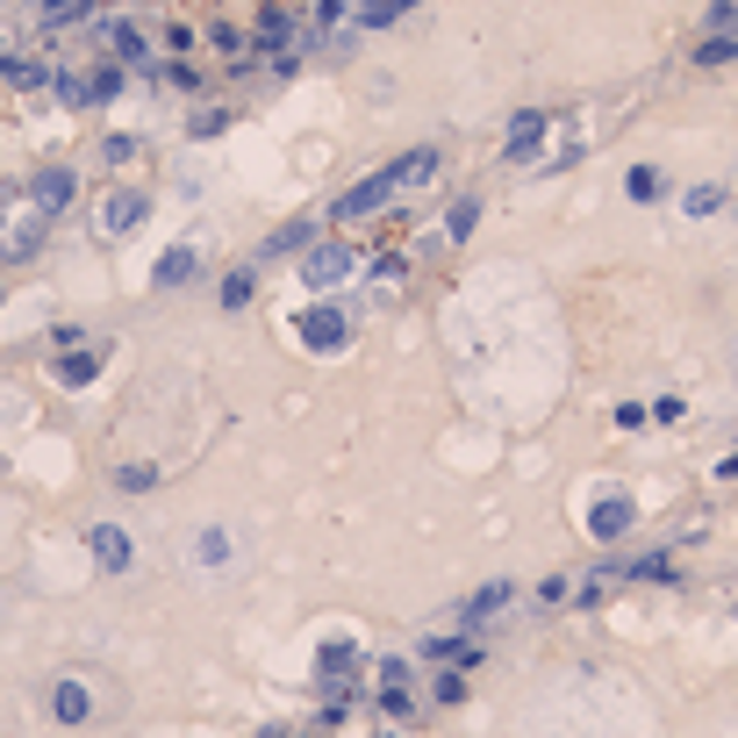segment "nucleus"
Returning <instances> with one entry per match:
<instances>
[{"label":"nucleus","mask_w":738,"mask_h":738,"mask_svg":"<svg viewBox=\"0 0 738 738\" xmlns=\"http://www.w3.org/2000/svg\"><path fill=\"white\" fill-rule=\"evenodd\" d=\"M151 223V194L144 187H108L101 201H94V230H101V237H137V230Z\"/></svg>","instance_id":"obj_2"},{"label":"nucleus","mask_w":738,"mask_h":738,"mask_svg":"<svg viewBox=\"0 0 738 738\" xmlns=\"http://www.w3.org/2000/svg\"><path fill=\"white\" fill-rule=\"evenodd\" d=\"M0 230H8V223H0Z\"/></svg>","instance_id":"obj_40"},{"label":"nucleus","mask_w":738,"mask_h":738,"mask_svg":"<svg viewBox=\"0 0 738 738\" xmlns=\"http://www.w3.org/2000/svg\"><path fill=\"white\" fill-rule=\"evenodd\" d=\"M44 710H51V724L79 731V724L94 717V681H86V674H58V681H51V696H44Z\"/></svg>","instance_id":"obj_5"},{"label":"nucleus","mask_w":738,"mask_h":738,"mask_svg":"<svg viewBox=\"0 0 738 738\" xmlns=\"http://www.w3.org/2000/svg\"><path fill=\"white\" fill-rule=\"evenodd\" d=\"M473 223H481V194H459V201L445 208V237L466 244V237H473Z\"/></svg>","instance_id":"obj_18"},{"label":"nucleus","mask_w":738,"mask_h":738,"mask_svg":"<svg viewBox=\"0 0 738 738\" xmlns=\"http://www.w3.org/2000/svg\"><path fill=\"white\" fill-rule=\"evenodd\" d=\"M388 165H395L402 187H430V180H438V165H445V151H438V144H416V151L388 158Z\"/></svg>","instance_id":"obj_11"},{"label":"nucleus","mask_w":738,"mask_h":738,"mask_svg":"<svg viewBox=\"0 0 738 738\" xmlns=\"http://www.w3.org/2000/svg\"><path fill=\"white\" fill-rule=\"evenodd\" d=\"M352 667H359V638H352V631L323 638V653H316V681H344Z\"/></svg>","instance_id":"obj_13"},{"label":"nucleus","mask_w":738,"mask_h":738,"mask_svg":"<svg viewBox=\"0 0 738 738\" xmlns=\"http://www.w3.org/2000/svg\"><path fill=\"white\" fill-rule=\"evenodd\" d=\"M352 266H359V251H352L344 237H316L309 251H302V287L330 294V287H344V280H352Z\"/></svg>","instance_id":"obj_4"},{"label":"nucleus","mask_w":738,"mask_h":738,"mask_svg":"<svg viewBox=\"0 0 738 738\" xmlns=\"http://www.w3.org/2000/svg\"><path fill=\"white\" fill-rule=\"evenodd\" d=\"M710 29H738V0H710Z\"/></svg>","instance_id":"obj_34"},{"label":"nucleus","mask_w":738,"mask_h":738,"mask_svg":"<svg viewBox=\"0 0 738 738\" xmlns=\"http://www.w3.org/2000/svg\"><path fill=\"white\" fill-rule=\"evenodd\" d=\"M316 244V223H287V230H273V237L258 244V258H266V266H273V258H302Z\"/></svg>","instance_id":"obj_16"},{"label":"nucleus","mask_w":738,"mask_h":738,"mask_svg":"<svg viewBox=\"0 0 738 738\" xmlns=\"http://www.w3.org/2000/svg\"><path fill=\"white\" fill-rule=\"evenodd\" d=\"M223 122H230V115H223V108H201V115H194V122H187V137H223Z\"/></svg>","instance_id":"obj_33"},{"label":"nucleus","mask_w":738,"mask_h":738,"mask_svg":"<svg viewBox=\"0 0 738 738\" xmlns=\"http://www.w3.org/2000/svg\"><path fill=\"white\" fill-rule=\"evenodd\" d=\"M294 337L309 344L316 359H337L344 344H352V316H344V309H337V302H330V294H316L309 309L294 316Z\"/></svg>","instance_id":"obj_1"},{"label":"nucleus","mask_w":738,"mask_h":738,"mask_svg":"<svg viewBox=\"0 0 738 738\" xmlns=\"http://www.w3.org/2000/svg\"><path fill=\"white\" fill-rule=\"evenodd\" d=\"M101 158H108V165H130V158H137V144H130V137H108Z\"/></svg>","instance_id":"obj_35"},{"label":"nucleus","mask_w":738,"mask_h":738,"mask_svg":"<svg viewBox=\"0 0 738 738\" xmlns=\"http://www.w3.org/2000/svg\"><path fill=\"white\" fill-rule=\"evenodd\" d=\"M72 194H79V172H72V165H44L29 180V208H36V216H65Z\"/></svg>","instance_id":"obj_8"},{"label":"nucleus","mask_w":738,"mask_h":738,"mask_svg":"<svg viewBox=\"0 0 738 738\" xmlns=\"http://www.w3.org/2000/svg\"><path fill=\"white\" fill-rule=\"evenodd\" d=\"M258 36L273 44V51H266V58H280V44H287V36H294V15H287V8H266V15H258Z\"/></svg>","instance_id":"obj_24"},{"label":"nucleus","mask_w":738,"mask_h":738,"mask_svg":"<svg viewBox=\"0 0 738 738\" xmlns=\"http://www.w3.org/2000/svg\"><path fill=\"white\" fill-rule=\"evenodd\" d=\"M58 101H65V108H94V101H86V79H79V72H58Z\"/></svg>","instance_id":"obj_32"},{"label":"nucleus","mask_w":738,"mask_h":738,"mask_svg":"<svg viewBox=\"0 0 738 738\" xmlns=\"http://www.w3.org/2000/svg\"><path fill=\"white\" fill-rule=\"evenodd\" d=\"M402 280H409V258H395V251H388V258H373V294H395Z\"/></svg>","instance_id":"obj_26"},{"label":"nucleus","mask_w":738,"mask_h":738,"mask_svg":"<svg viewBox=\"0 0 738 738\" xmlns=\"http://www.w3.org/2000/svg\"><path fill=\"white\" fill-rule=\"evenodd\" d=\"M373 703L388 710V717H409V710H416V688L409 681H388V688H373Z\"/></svg>","instance_id":"obj_27"},{"label":"nucleus","mask_w":738,"mask_h":738,"mask_svg":"<svg viewBox=\"0 0 738 738\" xmlns=\"http://www.w3.org/2000/svg\"><path fill=\"white\" fill-rule=\"evenodd\" d=\"M631 524H638V502H631V495H617V488L588 502V538H602V545H617V538L631 531Z\"/></svg>","instance_id":"obj_7"},{"label":"nucleus","mask_w":738,"mask_h":738,"mask_svg":"<svg viewBox=\"0 0 738 738\" xmlns=\"http://www.w3.org/2000/svg\"><path fill=\"white\" fill-rule=\"evenodd\" d=\"M402 194V180H395V165H380V172H366L359 187H344L337 201H330V223H366V216H380V208Z\"/></svg>","instance_id":"obj_3"},{"label":"nucleus","mask_w":738,"mask_h":738,"mask_svg":"<svg viewBox=\"0 0 738 738\" xmlns=\"http://www.w3.org/2000/svg\"><path fill=\"white\" fill-rule=\"evenodd\" d=\"M624 187H631V201H660V194H667V180H660V165H631V180H624Z\"/></svg>","instance_id":"obj_28"},{"label":"nucleus","mask_w":738,"mask_h":738,"mask_svg":"<svg viewBox=\"0 0 738 738\" xmlns=\"http://www.w3.org/2000/svg\"><path fill=\"white\" fill-rule=\"evenodd\" d=\"M86 15H94V0H51V8H44L51 29H72V22H86Z\"/></svg>","instance_id":"obj_30"},{"label":"nucleus","mask_w":738,"mask_h":738,"mask_svg":"<svg viewBox=\"0 0 738 738\" xmlns=\"http://www.w3.org/2000/svg\"><path fill=\"white\" fill-rule=\"evenodd\" d=\"M430 696H438V703H466V674H459V667H445L438 681H430Z\"/></svg>","instance_id":"obj_31"},{"label":"nucleus","mask_w":738,"mask_h":738,"mask_svg":"<svg viewBox=\"0 0 738 738\" xmlns=\"http://www.w3.org/2000/svg\"><path fill=\"white\" fill-rule=\"evenodd\" d=\"M230 559H237L230 531H223V524H201V531H194V567H201V574H223Z\"/></svg>","instance_id":"obj_12"},{"label":"nucleus","mask_w":738,"mask_h":738,"mask_svg":"<svg viewBox=\"0 0 738 738\" xmlns=\"http://www.w3.org/2000/svg\"><path fill=\"white\" fill-rule=\"evenodd\" d=\"M101 44L115 51V65H151V36H144L130 15H108L101 22Z\"/></svg>","instance_id":"obj_9"},{"label":"nucleus","mask_w":738,"mask_h":738,"mask_svg":"<svg viewBox=\"0 0 738 738\" xmlns=\"http://www.w3.org/2000/svg\"><path fill=\"white\" fill-rule=\"evenodd\" d=\"M545 130H552V115H545V108H516V115H509V130H502V165H531V158H538V144H545Z\"/></svg>","instance_id":"obj_6"},{"label":"nucleus","mask_w":738,"mask_h":738,"mask_svg":"<svg viewBox=\"0 0 738 738\" xmlns=\"http://www.w3.org/2000/svg\"><path fill=\"white\" fill-rule=\"evenodd\" d=\"M8 79L15 86H51L58 65H44V58H8Z\"/></svg>","instance_id":"obj_25"},{"label":"nucleus","mask_w":738,"mask_h":738,"mask_svg":"<svg viewBox=\"0 0 738 738\" xmlns=\"http://www.w3.org/2000/svg\"><path fill=\"white\" fill-rule=\"evenodd\" d=\"M86 552H94V567H101V574H130V559H137L122 524H94V531H86Z\"/></svg>","instance_id":"obj_10"},{"label":"nucleus","mask_w":738,"mask_h":738,"mask_svg":"<svg viewBox=\"0 0 738 738\" xmlns=\"http://www.w3.org/2000/svg\"><path fill=\"white\" fill-rule=\"evenodd\" d=\"M44 230H51V216H36V208H29V216L15 223V237H8V258H29L36 244H44Z\"/></svg>","instance_id":"obj_19"},{"label":"nucleus","mask_w":738,"mask_h":738,"mask_svg":"<svg viewBox=\"0 0 738 738\" xmlns=\"http://www.w3.org/2000/svg\"><path fill=\"white\" fill-rule=\"evenodd\" d=\"M731 58H738V29H710L703 51H696V65H731Z\"/></svg>","instance_id":"obj_21"},{"label":"nucleus","mask_w":738,"mask_h":738,"mask_svg":"<svg viewBox=\"0 0 738 738\" xmlns=\"http://www.w3.org/2000/svg\"><path fill=\"white\" fill-rule=\"evenodd\" d=\"M717 473H724V481H731V473H738V452H731V459H717Z\"/></svg>","instance_id":"obj_38"},{"label":"nucleus","mask_w":738,"mask_h":738,"mask_svg":"<svg viewBox=\"0 0 738 738\" xmlns=\"http://www.w3.org/2000/svg\"><path fill=\"white\" fill-rule=\"evenodd\" d=\"M194 273H201V258H194V244H172V251H158V266H151V287H187Z\"/></svg>","instance_id":"obj_15"},{"label":"nucleus","mask_w":738,"mask_h":738,"mask_svg":"<svg viewBox=\"0 0 738 738\" xmlns=\"http://www.w3.org/2000/svg\"><path fill=\"white\" fill-rule=\"evenodd\" d=\"M344 15H352V0H316V22H323V29H330V22H344Z\"/></svg>","instance_id":"obj_36"},{"label":"nucleus","mask_w":738,"mask_h":738,"mask_svg":"<svg viewBox=\"0 0 738 738\" xmlns=\"http://www.w3.org/2000/svg\"><path fill=\"white\" fill-rule=\"evenodd\" d=\"M653 416L660 423H681V395H653Z\"/></svg>","instance_id":"obj_37"},{"label":"nucleus","mask_w":738,"mask_h":738,"mask_svg":"<svg viewBox=\"0 0 738 738\" xmlns=\"http://www.w3.org/2000/svg\"><path fill=\"white\" fill-rule=\"evenodd\" d=\"M380 738H402V731H380Z\"/></svg>","instance_id":"obj_39"},{"label":"nucleus","mask_w":738,"mask_h":738,"mask_svg":"<svg viewBox=\"0 0 738 738\" xmlns=\"http://www.w3.org/2000/svg\"><path fill=\"white\" fill-rule=\"evenodd\" d=\"M251 294H258V280H251V273H230L223 287H216V302H223V309H251Z\"/></svg>","instance_id":"obj_29"},{"label":"nucleus","mask_w":738,"mask_h":738,"mask_svg":"<svg viewBox=\"0 0 738 738\" xmlns=\"http://www.w3.org/2000/svg\"><path fill=\"white\" fill-rule=\"evenodd\" d=\"M681 208H688V216H717V208H724V187H717V180H696V187L681 194Z\"/></svg>","instance_id":"obj_23"},{"label":"nucleus","mask_w":738,"mask_h":738,"mask_svg":"<svg viewBox=\"0 0 738 738\" xmlns=\"http://www.w3.org/2000/svg\"><path fill=\"white\" fill-rule=\"evenodd\" d=\"M101 359H108L101 344H94V352H58V380H65V388H86V380L101 373Z\"/></svg>","instance_id":"obj_17"},{"label":"nucleus","mask_w":738,"mask_h":738,"mask_svg":"<svg viewBox=\"0 0 738 738\" xmlns=\"http://www.w3.org/2000/svg\"><path fill=\"white\" fill-rule=\"evenodd\" d=\"M509 602H516V581H488V588H473V595L459 602V624L473 631L481 617H495V610H509Z\"/></svg>","instance_id":"obj_14"},{"label":"nucleus","mask_w":738,"mask_h":738,"mask_svg":"<svg viewBox=\"0 0 738 738\" xmlns=\"http://www.w3.org/2000/svg\"><path fill=\"white\" fill-rule=\"evenodd\" d=\"M416 0H359V29H388V22H402Z\"/></svg>","instance_id":"obj_20"},{"label":"nucleus","mask_w":738,"mask_h":738,"mask_svg":"<svg viewBox=\"0 0 738 738\" xmlns=\"http://www.w3.org/2000/svg\"><path fill=\"white\" fill-rule=\"evenodd\" d=\"M115 488H122V495H151V488H158V466H144V459L115 466Z\"/></svg>","instance_id":"obj_22"}]
</instances>
